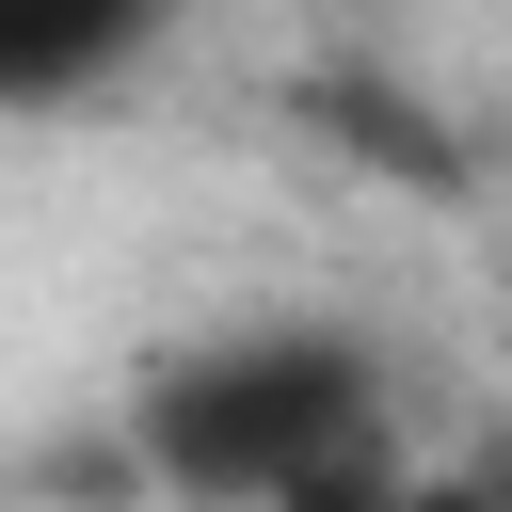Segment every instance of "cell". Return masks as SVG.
Returning <instances> with one entry per match:
<instances>
[{
	"label": "cell",
	"mask_w": 512,
	"mask_h": 512,
	"mask_svg": "<svg viewBox=\"0 0 512 512\" xmlns=\"http://www.w3.org/2000/svg\"><path fill=\"white\" fill-rule=\"evenodd\" d=\"M144 480L208 496V512H304L352 448H384V368L320 320H272V336H224L192 368L144 384Z\"/></svg>",
	"instance_id": "cell-1"
},
{
	"label": "cell",
	"mask_w": 512,
	"mask_h": 512,
	"mask_svg": "<svg viewBox=\"0 0 512 512\" xmlns=\"http://www.w3.org/2000/svg\"><path fill=\"white\" fill-rule=\"evenodd\" d=\"M144 32H160V0H0V112H64V96H96Z\"/></svg>",
	"instance_id": "cell-2"
},
{
	"label": "cell",
	"mask_w": 512,
	"mask_h": 512,
	"mask_svg": "<svg viewBox=\"0 0 512 512\" xmlns=\"http://www.w3.org/2000/svg\"><path fill=\"white\" fill-rule=\"evenodd\" d=\"M416 512H512V464H464V480H416Z\"/></svg>",
	"instance_id": "cell-3"
}]
</instances>
